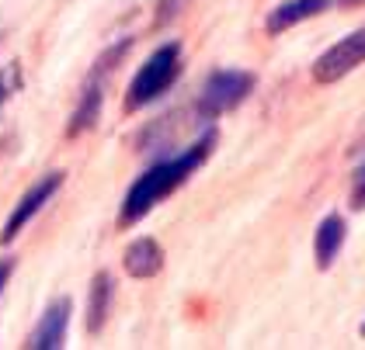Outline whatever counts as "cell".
<instances>
[{"label":"cell","mask_w":365,"mask_h":350,"mask_svg":"<svg viewBox=\"0 0 365 350\" xmlns=\"http://www.w3.org/2000/svg\"><path fill=\"white\" fill-rule=\"evenodd\" d=\"M212 146H216V132H205L188 153H181V157H174V160H164V163H157V166H150L140 181L129 188V194H125L122 212H118V226H133V222H140L157 201H164L170 191L181 188V184L195 174V166H202V163L209 160Z\"/></svg>","instance_id":"6da1fadb"},{"label":"cell","mask_w":365,"mask_h":350,"mask_svg":"<svg viewBox=\"0 0 365 350\" xmlns=\"http://www.w3.org/2000/svg\"><path fill=\"white\" fill-rule=\"evenodd\" d=\"M178 73H181V46H178V42H168V46H160L157 53L150 55L140 66V73L133 77L125 108L140 111V108H146L150 101H157L160 94H168V87L178 80Z\"/></svg>","instance_id":"7a4b0ae2"},{"label":"cell","mask_w":365,"mask_h":350,"mask_svg":"<svg viewBox=\"0 0 365 350\" xmlns=\"http://www.w3.org/2000/svg\"><path fill=\"white\" fill-rule=\"evenodd\" d=\"M251 90H254V77L247 70H220V73L209 77L205 90H202L198 115H202V118H220L223 111L237 108Z\"/></svg>","instance_id":"3957f363"},{"label":"cell","mask_w":365,"mask_h":350,"mask_svg":"<svg viewBox=\"0 0 365 350\" xmlns=\"http://www.w3.org/2000/svg\"><path fill=\"white\" fill-rule=\"evenodd\" d=\"M362 63H365V28H359V31L341 38L337 46H331L313 63V83H337L351 70H359Z\"/></svg>","instance_id":"277c9868"},{"label":"cell","mask_w":365,"mask_h":350,"mask_svg":"<svg viewBox=\"0 0 365 350\" xmlns=\"http://www.w3.org/2000/svg\"><path fill=\"white\" fill-rule=\"evenodd\" d=\"M59 184H63V174H49V177H42V181H38V184H35V188H31L21 201H18V208L11 212L7 226H4V236H0V243H14V240H18V233H21V229L31 222V216H35V212H38V208H42V205L53 198V194H56Z\"/></svg>","instance_id":"5b68a950"},{"label":"cell","mask_w":365,"mask_h":350,"mask_svg":"<svg viewBox=\"0 0 365 350\" xmlns=\"http://www.w3.org/2000/svg\"><path fill=\"white\" fill-rule=\"evenodd\" d=\"M70 298H56L49 309H46V316H42V323L35 326V333L29 336V347L31 350H59L66 344V329H70Z\"/></svg>","instance_id":"8992f818"},{"label":"cell","mask_w":365,"mask_h":350,"mask_svg":"<svg viewBox=\"0 0 365 350\" xmlns=\"http://www.w3.org/2000/svg\"><path fill=\"white\" fill-rule=\"evenodd\" d=\"M331 7V0H285L279 4L272 14H268V21H264V31L268 35H282V31H289V28L303 25L309 18H317V14H324Z\"/></svg>","instance_id":"52a82bcc"},{"label":"cell","mask_w":365,"mask_h":350,"mask_svg":"<svg viewBox=\"0 0 365 350\" xmlns=\"http://www.w3.org/2000/svg\"><path fill=\"white\" fill-rule=\"evenodd\" d=\"M122 267L129 277H153V274H160L164 267V250H160V243L150 240V236H140V240H133L125 246V257H122Z\"/></svg>","instance_id":"ba28073f"},{"label":"cell","mask_w":365,"mask_h":350,"mask_svg":"<svg viewBox=\"0 0 365 350\" xmlns=\"http://www.w3.org/2000/svg\"><path fill=\"white\" fill-rule=\"evenodd\" d=\"M344 246V218L341 216H324V222L317 226V236H313V250H317V267L327 270L334 264V257Z\"/></svg>","instance_id":"9c48e42d"},{"label":"cell","mask_w":365,"mask_h":350,"mask_svg":"<svg viewBox=\"0 0 365 350\" xmlns=\"http://www.w3.org/2000/svg\"><path fill=\"white\" fill-rule=\"evenodd\" d=\"M108 309H112V274L101 270V274H94L91 295H87V333H101Z\"/></svg>","instance_id":"30bf717a"},{"label":"cell","mask_w":365,"mask_h":350,"mask_svg":"<svg viewBox=\"0 0 365 350\" xmlns=\"http://www.w3.org/2000/svg\"><path fill=\"white\" fill-rule=\"evenodd\" d=\"M98 111H101V90H98V83H91L87 94H84V101H81V108L73 111V118H70L66 135H81L84 129H91V125L98 122Z\"/></svg>","instance_id":"8fae6325"},{"label":"cell","mask_w":365,"mask_h":350,"mask_svg":"<svg viewBox=\"0 0 365 350\" xmlns=\"http://www.w3.org/2000/svg\"><path fill=\"white\" fill-rule=\"evenodd\" d=\"M18 87H21V66H18V63H7V66L0 70V108L14 97Z\"/></svg>","instance_id":"7c38bea8"},{"label":"cell","mask_w":365,"mask_h":350,"mask_svg":"<svg viewBox=\"0 0 365 350\" xmlns=\"http://www.w3.org/2000/svg\"><path fill=\"white\" fill-rule=\"evenodd\" d=\"M351 208L355 212L365 208V163L355 170V181H351Z\"/></svg>","instance_id":"4fadbf2b"},{"label":"cell","mask_w":365,"mask_h":350,"mask_svg":"<svg viewBox=\"0 0 365 350\" xmlns=\"http://www.w3.org/2000/svg\"><path fill=\"white\" fill-rule=\"evenodd\" d=\"M178 7H181V0H164V4H160V18H157V21H160V25L170 21V14H178Z\"/></svg>","instance_id":"5bb4252c"},{"label":"cell","mask_w":365,"mask_h":350,"mask_svg":"<svg viewBox=\"0 0 365 350\" xmlns=\"http://www.w3.org/2000/svg\"><path fill=\"white\" fill-rule=\"evenodd\" d=\"M11 270H14V264H11V260H4V264H0V292H4V285H7Z\"/></svg>","instance_id":"9a60e30c"},{"label":"cell","mask_w":365,"mask_h":350,"mask_svg":"<svg viewBox=\"0 0 365 350\" xmlns=\"http://www.w3.org/2000/svg\"><path fill=\"white\" fill-rule=\"evenodd\" d=\"M341 7H359V4H365V0H337Z\"/></svg>","instance_id":"2e32d148"},{"label":"cell","mask_w":365,"mask_h":350,"mask_svg":"<svg viewBox=\"0 0 365 350\" xmlns=\"http://www.w3.org/2000/svg\"><path fill=\"white\" fill-rule=\"evenodd\" d=\"M359 333H362V336H365V323H362V326H359Z\"/></svg>","instance_id":"e0dca14e"}]
</instances>
